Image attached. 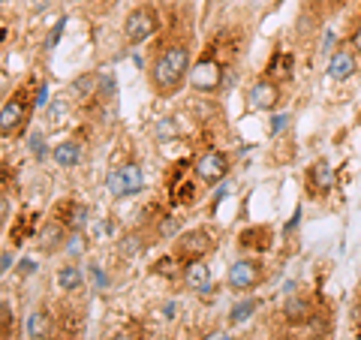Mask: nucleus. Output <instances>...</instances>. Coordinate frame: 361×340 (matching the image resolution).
Masks as SVG:
<instances>
[{
  "mask_svg": "<svg viewBox=\"0 0 361 340\" xmlns=\"http://www.w3.org/2000/svg\"><path fill=\"white\" fill-rule=\"evenodd\" d=\"M190 49L184 45H166L163 54L151 66V85L157 90H175L180 85V78L190 75Z\"/></svg>",
  "mask_w": 361,
  "mask_h": 340,
  "instance_id": "f257e3e1",
  "label": "nucleus"
},
{
  "mask_svg": "<svg viewBox=\"0 0 361 340\" xmlns=\"http://www.w3.org/2000/svg\"><path fill=\"white\" fill-rule=\"evenodd\" d=\"M157 28H160V18H157V13L151 6H139L123 18V37H127V42H133V45L151 40L157 33Z\"/></svg>",
  "mask_w": 361,
  "mask_h": 340,
  "instance_id": "f03ea898",
  "label": "nucleus"
},
{
  "mask_svg": "<svg viewBox=\"0 0 361 340\" xmlns=\"http://www.w3.org/2000/svg\"><path fill=\"white\" fill-rule=\"evenodd\" d=\"M142 187H145V175H142V169L135 163L121 166V169H115V172H109V178H106V190L115 199L133 196V193H139Z\"/></svg>",
  "mask_w": 361,
  "mask_h": 340,
  "instance_id": "7ed1b4c3",
  "label": "nucleus"
},
{
  "mask_svg": "<svg viewBox=\"0 0 361 340\" xmlns=\"http://www.w3.org/2000/svg\"><path fill=\"white\" fill-rule=\"evenodd\" d=\"M214 250V235L205 232V229H190L178 238L175 244V256L178 259H187V262H193V259H205V253Z\"/></svg>",
  "mask_w": 361,
  "mask_h": 340,
  "instance_id": "20e7f679",
  "label": "nucleus"
},
{
  "mask_svg": "<svg viewBox=\"0 0 361 340\" xmlns=\"http://www.w3.org/2000/svg\"><path fill=\"white\" fill-rule=\"evenodd\" d=\"M193 172H196V178L202 181V184H217V181H223L226 178V172H229V157H226L223 151H205L196 160V166H193Z\"/></svg>",
  "mask_w": 361,
  "mask_h": 340,
  "instance_id": "39448f33",
  "label": "nucleus"
},
{
  "mask_svg": "<svg viewBox=\"0 0 361 340\" xmlns=\"http://www.w3.org/2000/svg\"><path fill=\"white\" fill-rule=\"evenodd\" d=\"M262 283V262L256 259H238L229 268V289H253Z\"/></svg>",
  "mask_w": 361,
  "mask_h": 340,
  "instance_id": "423d86ee",
  "label": "nucleus"
},
{
  "mask_svg": "<svg viewBox=\"0 0 361 340\" xmlns=\"http://www.w3.org/2000/svg\"><path fill=\"white\" fill-rule=\"evenodd\" d=\"M190 85H193L196 90H205V94H211V90H217L220 82H223V70H220V63L217 61H211V58H202L193 70H190Z\"/></svg>",
  "mask_w": 361,
  "mask_h": 340,
  "instance_id": "0eeeda50",
  "label": "nucleus"
},
{
  "mask_svg": "<svg viewBox=\"0 0 361 340\" xmlns=\"http://www.w3.org/2000/svg\"><path fill=\"white\" fill-rule=\"evenodd\" d=\"M247 103H250L253 111H271V109H277V103H280V87L274 82H256L250 87V94H247Z\"/></svg>",
  "mask_w": 361,
  "mask_h": 340,
  "instance_id": "6e6552de",
  "label": "nucleus"
},
{
  "mask_svg": "<svg viewBox=\"0 0 361 340\" xmlns=\"http://www.w3.org/2000/svg\"><path fill=\"white\" fill-rule=\"evenodd\" d=\"M355 73H358V58L353 49H337L329 58V75L334 82H346V78H353Z\"/></svg>",
  "mask_w": 361,
  "mask_h": 340,
  "instance_id": "1a4fd4ad",
  "label": "nucleus"
},
{
  "mask_svg": "<svg viewBox=\"0 0 361 340\" xmlns=\"http://www.w3.org/2000/svg\"><path fill=\"white\" fill-rule=\"evenodd\" d=\"M184 283L193 292H208L211 289V265H205V259H193L184 268Z\"/></svg>",
  "mask_w": 361,
  "mask_h": 340,
  "instance_id": "9d476101",
  "label": "nucleus"
},
{
  "mask_svg": "<svg viewBox=\"0 0 361 340\" xmlns=\"http://www.w3.org/2000/svg\"><path fill=\"white\" fill-rule=\"evenodd\" d=\"M307 184H310V190H316V193H331V187H334V169L325 163V160L313 163L310 172H307Z\"/></svg>",
  "mask_w": 361,
  "mask_h": 340,
  "instance_id": "9b49d317",
  "label": "nucleus"
},
{
  "mask_svg": "<svg viewBox=\"0 0 361 340\" xmlns=\"http://www.w3.org/2000/svg\"><path fill=\"white\" fill-rule=\"evenodd\" d=\"M21 121H25V103H21V99H9L4 111H0V133L13 135L21 127Z\"/></svg>",
  "mask_w": 361,
  "mask_h": 340,
  "instance_id": "f8f14e48",
  "label": "nucleus"
},
{
  "mask_svg": "<svg viewBox=\"0 0 361 340\" xmlns=\"http://www.w3.org/2000/svg\"><path fill=\"white\" fill-rule=\"evenodd\" d=\"M37 241H39V247H42L45 253H54L63 244V223L61 220L45 223L42 229H39V235H37Z\"/></svg>",
  "mask_w": 361,
  "mask_h": 340,
  "instance_id": "ddd939ff",
  "label": "nucleus"
},
{
  "mask_svg": "<svg viewBox=\"0 0 361 340\" xmlns=\"http://www.w3.org/2000/svg\"><path fill=\"white\" fill-rule=\"evenodd\" d=\"M51 157L58 160L61 169H73V166H78V160H82V148H78L75 142H61L51 148Z\"/></svg>",
  "mask_w": 361,
  "mask_h": 340,
  "instance_id": "4468645a",
  "label": "nucleus"
},
{
  "mask_svg": "<svg viewBox=\"0 0 361 340\" xmlns=\"http://www.w3.org/2000/svg\"><path fill=\"white\" fill-rule=\"evenodd\" d=\"M82 283H85V274H82V268L78 265H63L58 271V286L63 292H75V289H82Z\"/></svg>",
  "mask_w": 361,
  "mask_h": 340,
  "instance_id": "2eb2a0df",
  "label": "nucleus"
},
{
  "mask_svg": "<svg viewBox=\"0 0 361 340\" xmlns=\"http://www.w3.org/2000/svg\"><path fill=\"white\" fill-rule=\"evenodd\" d=\"M49 332H51V320H49V313L33 310V313L27 316V337L42 340V337H49Z\"/></svg>",
  "mask_w": 361,
  "mask_h": 340,
  "instance_id": "dca6fc26",
  "label": "nucleus"
},
{
  "mask_svg": "<svg viewBox=\"0 0 361 340\" xmlns=\"http://www.w3.org/2000/svg\"><path fill=\"white\" fill-rule=\"evenodd\" d=\"M283 313H286L289 322H307L310 320V304L304 301V298H289Z\"/></svg>",
  "mask_w": 361,
  "mask_h": 340,
  "instance_id": "f3484780",
  "label": "nucleus"
},
{
  "mask_svg": "<svg viewBox=\"0 0 361 340\" xmlns=\"http://www.w3.org/2000/svg\"><path fill=\"white\" fill-rule=\"evenodd\" d=\"M253 313H256V301H253V298L238 301V304H235V308H232V313H229V322H232V325H241V322L250 320Z\"/></svg>",
  "mask_w": 361,
  "mask_h": 340,
  "instance_id": "a211bd4d",
  "label": "nucleus"
},
{
  "mask_svg": "<svg viewBox=\"0 0 361 340\" xmlns=\"http://www.w3.org/2000/svg\"><path fill=\"white\" fill-rule=\"evenodd\" d=\"M142 238L139 235H127V238H123V241H121V247H118V250H121V256L123 259H133V256H139L142 253Z\"/></svg>",
  "mask_w": 361,
  "mask_h": 340,
  "instance_id": "6ab92c4d",
  "label": "nucleus"
},
{
  "mask_svg": "<svg viewBox=\"0 0 361 340\" xmlns=\"http://www.w3.org/2000/svg\"><path fill=\"white\" fill-rule=\"evenodd\" d=\"M73 90L75 94H85V97H90L97 90V75L94 73H85V75H78L75 82H73Z\"/></svg>",
  "mask_w": 361,
  "mask_h": 340,
  "instance_id": "aec40b11",
  "label": "nucleus"
},
{
  "mask_svg": "<svg viewBox=\"0 0 361 340\" xmlns=\"http://www.w3.org/2000/svg\"><path fill=\"white\" fill-rule=\"evenodd\" d=\"M175 133H178V127L172 123V118H163L157 123V135H160V139H169V135H175Z\"/></svg>",
  "mask_w": 361,
  "mask_h": 340,
  "instance_id": "412c9836",
  "label": "nucleus"
},
{
  "mask_svg": "<svg viewBox=\"0 0 361 340\" xmlns=\"http://www.w3.org/2000/svg\"><path fill=\"white\" fill-rule=\"evenodd\" d=\"M30 151L37 154V160L45 157V148H42V135H30Z\"/></svg>",
  "mask_w": 361,
  "mask_h": 340,
  "instance_id": "4be33fe9",
  "label": "nucleus"
},
{
  "mask_svg": "<svg viewBox=\"0 0 361 340\" xmlns=\"http://www.w3.org/2000/svg\"><path fill=\"white\" fill-rule=\"evenodd\" d=\"M63 25H66V21L61 18V21H58V25H54V28H51V33H49V49H54V42H58V40H61V33H63Z\"/></svg>",
  "mask_w": 361,
  "mask_h": 340,
  "instance_id": "5701e85b",
  "label": "nucleus"
},
{
  "mask_svg": "<svg viewBox=\"0 0 361 340\" xmlns=\"http://www.w3.org/2000/svg\"><path fill=\"white\" fill-rule=\"evenodd\" d=\"M172 262H175V259H160V262H157V271H160V274H166V277H172V274H175Z\"/></svg>",
  "mask_w": 361,
  "mask_h": 340,
  "instance_id": "b1692460",
  "label": "nucleus"
},
{
  "mask_svg": "<svg viewBox=\"0 0 361 340\" xmlns=\"http://www.w3.org/2000/svg\"><path fill=\"white\" fill-rule=\"evenodd\" d=\"M286 121H289V115H277L274 123H271V133H280V130L286 127Z\"/></svg>",
  "mask_w": 361,
  "mask_h": 340,
  "instance_id": "393cba45",
  "label": "nucleus"
},
{
  "mask_svg": "<svg viewBox=\"0 0 361 340\" xmlns=\"http://www.w3.org/2000/svg\"><path fill=\"white\" fill-rule=\"evenodd\" d=\"M202 340H235V337H229L226 332H211V334H205Z\"/></svg>",
  "mask_w": 361,
  "mask_h": 340,
  "instance_id": "a878e982",
  "label": "nucleus"
},
{
  "mask_svg": "<svg viewBox=\"0 0 361 340\" xmlns=\"http://www.w3.org/2000/svg\"><path fill=\"white\" fill-rule=\"evenodd\" d=\"M175 229H178V223H175V220H166V223H163V229H160V235H172Z\"/></svg>",
  "mask_w": 361,
  "mask_h": 340,
  "instance_id": "bb28decb",
  "label": "nucleus"
},
{
  "mask_svg": "<svg viewBox=\"0 0 361 340\" xmlns=\"http://www.w3.org/2000/svg\"><path fill=\"white\" fill-rule=\"evenodd\" d=\"M45 6H49V0H30V9H33V13H42Z\"/></svg>",
  "mask_w": 361,
  "mask_h": 340,
  "instance_id": "cd10ccee",
  "label": "nucleus"
},
{
  "mask_svg": "<svg viewBox=\"0 0 361 340\" xmlns=\"http://www.w3.org/2000/svg\"><path fill=\"white\" fill-rule=\"evenodd\" d=\"M9 268H13V256H9V250H4V265H0V271H4V274H6Z\"/></svg>",
  "mask_w": 361,
  "mask_h": 340,
  "instance_id": "c85d7f7f",
  "label": "nucleus"
},
{
  "mask_svg": "<svg viewBox=\"0 0 361 340\" xmlns=\"http://www.w3.org/2000/svg\"><path fill=\"white\" fill-rule=\"evenodd\" d=\"M33 268H37V262H33V259H25V262H21V274H30Z\"/></svg>",
  "mask_w": 361,
  "mask_h": 340,
  "instance_id": "c756f323",
  "label": "nucleus"
},
{
  "mask_svg": "<svg viewBox=\"0 0 361 340\" xmlns=\"http://www.w3.org/2000/svg\"><path fill=\"white\" fill-rule=\"evenodd\" d=\"M353 49L361 54V25H358V30H355V40H353Z\"/></svg>",
  "mask_w": 361,
  "mask_h": 340,
  "instance_id": "7c9ffc66",
  "label": "nucleus"
},
{
  "mask_svg": "<svg viewBox=\"0 0 361 340\" xmlns=\"http://www.w3.org/2000/svg\"><path fill=\"white\" fill-rule=\"evenodd\" d=\"M111 340H133V337H127V334H118V337H111Z\"/></svg>",
  "mask_w": 361,
  "mask_h": 340,
  "instance_id": "2f4dec72",
  "label": "nucleus"
},
{
  "mask_svg": "<svg viewBox=\"0 0 361 340\" xmlns=\"http://www.w3.org/2000/svg\"><path fill=\"white\" fill-rule=\"evenodd\" d=\"M331 4H343V0H331Z\"/></svg>",
  "mask_w": 361,
  "mask_h": 340,
  "instance_id": "473e14b6",
  "label": "nucleus"
},
{
  "mask_svg": "<svg viewBox=\"0 0 361 340\" xmlns=\"http://www.w3.org/2000/svg\"><path fill=\"white\" fill-rule=\"evenodd\" d=\"M61 340H75V337H61Z\"/></svg>",
  "mask_w": 361,
  "mask_h": 340,
  "instance_id": "72a5a7b5",
  "label": "nucleus"
}]
</instances>
